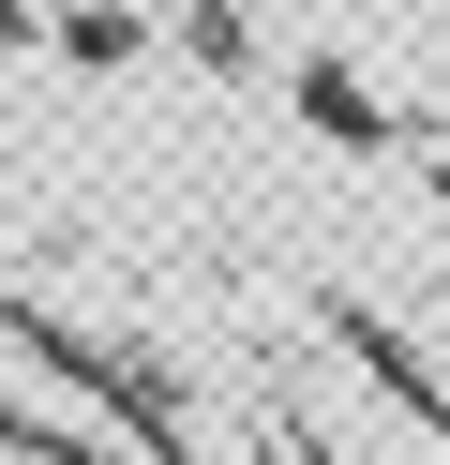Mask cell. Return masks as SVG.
<instances>
[{
    "mask_svg": "<svg viewBox=\"0 0 450 465\" xmlns=\"http://www.w3.org/2000/svg\"><path fill=\"white\" fill-rule=\"evenodd\" d=\"M330 331H345V361H360V375H375V391H390V405H405V420H435V435H450V375H435V361H420V345H405V331H390V315H375V301H330Z\"/></svg>",
    "mask_w": 450,
    "mask_h": 465,
    "instance_id": "1",
    "label": "cell"
},
{
    "mask_svg": "<svg viewBox=\"0 0 450 465\" xmlns=\"http://www.w3.org/2000/svg\"><path fill=\"white\" fill-rule=\"evenodd\" d=\"M300 121H315V135H345V151H390V121H375V91H360L345 61H300Z\"/></svg>",
    "mask_w": 450,
    "mask_h": 465,
    "instance_id": "2",
    "label": "cell"
},
{
    "mask_svg": "<svg viewBox=\"0 0 450 465\" xmlns=\"http://www.w3.org/2000/svg\"><path fill=\"white\" fill-rule=\"evenodd\" d=\"M180 45H195L210 75H255V31H240V0H195V15H180Z\"/></svg>",
    "mask_w": 450,
    "mask_h": 465,
    "instance_id": "3",
    "label": "cell"
}]
</instances>
